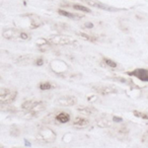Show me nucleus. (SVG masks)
<instances>
[{
    "label": "nucleus",
    "instance_id": "f257e3e1",
    "mask_svg": "<svg viewBox=\"0 0 148 148\" xmlns=\"http://www.w3.org/2000/svg\"><path fill=\"white\" fill-rule=\"evenodd\" d=\"M127 74L131 76H134V77L138 78V79L143 81V82H148V69L138 68L131 71V72H128Z\"/></svg>",
    "mask_w": 148,
    "mask_h": 148
},
{
    "label": "nucleus",
    "instance_id": "f03ea898",
    "mask_svg": "<svg viewBox=\"0 0 148 148\" xmlns=\"http://www.w3.org/2000/svg\"><path fill=\"white\" fill-rule=\"evenodd\" d=\"M69 120H70V116H69V114L65 113H60L56 116V121H58L61 123H67V121H69Z\"/></svg>",
    "mask_w": 148,
    "mask_h": 148
},
{
    "label": "nucleus",
    "instance_id": "7ed1b4c3",
    "mask_svg": "<svg viewBox=\"0 0 148 148\" xmlns=\"http://www.w3.org/2000/svg\"><path fill=\"white\" fill-rule=\"evenodd\" d=\"M76 10H80V11H83V12H86V13H90L91 10L87 8V7H84V6H81V5H74L73 6Z\"/></svg>",
    "mask_w": 148,
    "mask_h": 148
},
{
    "label": "nucleus",
    "instance_id": "20e7f679",
    "mask_svg": "<svg viewBox=\"0 0 148 148\" xmlns=\"http://www.w3.org/2000/svg\"><path fill=\"white\" fill-rule=\"evenodd\" d=\"M59 14L62 16H65V17H68V18H75V15L72 13H69V12H66L64 10H59Z\"/></svg>",
    "mask_w": 148,
    "mask_h": 148
},
{
    "label": "nucleus",
    "instance_id": "39448f33",
    "mask_svg": "<svg viewBox=\"0 0 148 148\" xmlns=\"http://www.w3.org/2000/svg\"><path fill=\"white\" fill-rule=\"evenodd\" d=\"M40 90H49V89H51V83H49V82L42 83V84L40 85Z\"/></svg>",
    "mask_w": 148,
    "mask_h": 148
},
{
    "label": "nucleus",
    "instance_id": "423d86ee",
    "mask_svg": "<svg viewBox=\"0 0 148 148\" xmlns=\"http://www.w3.org/2000/svg\"><path fill=\"white\" fill-rule=\"evenodd\" d=\"M105 62H106L107 65H109L110 67H116V63L114 62L111 59H105Z\"/></svg>",
    "mask_w": 148,
    "mask_h": 148
},
{
    "label": "nucleus",
    "instance_id": "0eeeda50",
    "mask_svg": "<svg viewBox=\"0 0 148 148\" xmlns=\"http://www.w3.org/2000/svg\"><path fill=\"white\" fill-rule=\"evenodd\" d=\"M134 114L136 116H140V118H143V119H147L148 116H145V114H142L141 113H138V112H134Z\"/></svg>",
    "mask_w": 148,
    "mask_h": 148
},
{
    "label": "nucleus",
    "instance_id": "6e6552de",
    "mask_svg": "<svg viewBox=\"0 0 148 148\" xmlns=\"http://www.w3.org/2000/svg\"><path fill=\"white\" fill-rule=\"evenodd\" d=\"M114 121H116V123H121V121H123V119L121 118H119V116H114Z\"/></svg>",
    "mask_w": 148,
    "mask_h": 148
},
{
    "label": "nucleus",
    "instance_id": "1a4fd4ad",
    "mask_svg": "<svg viewBox=\"0 0 148 148\" xmlns=\"http://www.w3.org/2000/svg\"><path fill=\"white\" fill-rule=\"evenodd\" d=\"M42 63H44V60H42V58H40V59H38V60H37V65H42Z\"/></svg>",
    "mask_w": 148,
    "mask_h": 148
},
{
    "label": "nucleus",
    "instance_id": "9d476101",
    "mask_svg": "<svg viewBox=\"0 0 148 148\" xmlns=\"http://www.w3.org/2000/svg\"><path fill=\"white\" fill-rule=\"evenodd\" d=\"M85 26H86V28H93V24L92 23H86Z\"/></svg>",
    "mask_w": 148,
    "mask_h": 148
},
{
    "label": "nucleus",
    "instance_id": "9b49d317",
    "mask_svg": "<svg viewBox=\"0 0 148 148\" xmlns=\"http://www.w3.org/2000/svg\"><path fill=\"white\" fill-rule=\"evenodd\" d=\"M24 141H25V145H26V146H31V143L29 142V141H27V139H25Z\"/></svg>",
    "mask_w": 148,
    "mask_h": 148
},
{
    "label": "nucleus",
    "instance_id": "f8f14e48",
    "mask_svg": "<svg viewBox=\"0 0 148 148\" xmlns=\"http://www.w3.org/2000/svg\"><path fill=\"white\" fill-rule=\"evenodd\" d=\"M21 38H22V39H27V35H25L23 33V34H21Z\"/></svg>",
    "mask_w": 148,
    "mask_h": 148
}]
</instances>
